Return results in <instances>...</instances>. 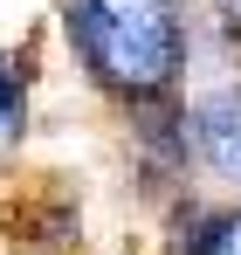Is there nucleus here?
I'll return each instance as SVG.
<instances>
[{"mask_svg":"<svg viewBox=\"0 0 241 255\" xmlns=\"http://www.w3.org/2000/svg\"><path fill=\"white\" fill-rule=\"evenodd\" d=\"M207 7H214L221 35H228V42H241V0H207Z\"/></svg>","mask_w":241,"mask_h":255,"instance_id":"obj_6","label":"nucleus"},{"mask_svg":"<svg viewBox=\"0 0 241 255\" xmlns=\"http://www.w3.org/2000/svg\"><path fill=\"white\" fill-rule=\"evenodd\" d=\"M124 152H131V179L145 200H179L193 179V138H186V97H152L124 111Z\"/></svg>","mask_w":241,"mask_h":255,"instance_id":"obj_2","label":"nucleus"},{"mask_svg":"<svg viewBox=\"0 0 241 255\" xmlns=\"http://www.w3.org/2000/svg\"><path fill=\"white\" fill-rule=\"evenodd\" d=\"M55 35L76 76L104 104L179 97L193 69V14L186 0H55Z\"/></svg>","mask_w":241,"mask_h":255,"instance_id":"obj_1","label":"nucleus"},{"mask_svg":"<svg viewBox=\"0 0 241 255\" xmlns=\"http://www.w3.org/2000/svg\"><path fill=\"white\" fill-rule=\"evenodd\" d=\"M165 255H241V200H165Z\"/></svg>","mask_w":241,"mask_h":255,"instance_id":"obj_4","label":"nucleus"},{"mask_svg":"<svg viewBox=\"0 0 241 255\" xmlns=\"http://www.w3.org/2000/svg\"><path fill=\"white\" fill-rule=\"evenodd\" d=\"M186 138H193V166L221 186H241V76L200 90L186 104Z\"/></svg>","mask_w":241,"mask_h":255,"instance_id":"obj_3","label":"nucleus"},{"mask_svg":"<svg viewBox=\"0 0 241 255\" xmlns=\"http://www.w3.org/2000/svg\"><path fill=\"white\" fill-rule=\"evenodd\" d=\"M35 90H41L35 42H0V166H14L21 145L35 138Z\"/></svg>","mask_w":241,"mask_h":255,"instance_id":"obj_5","label":"nucleus"}]
</instances>
